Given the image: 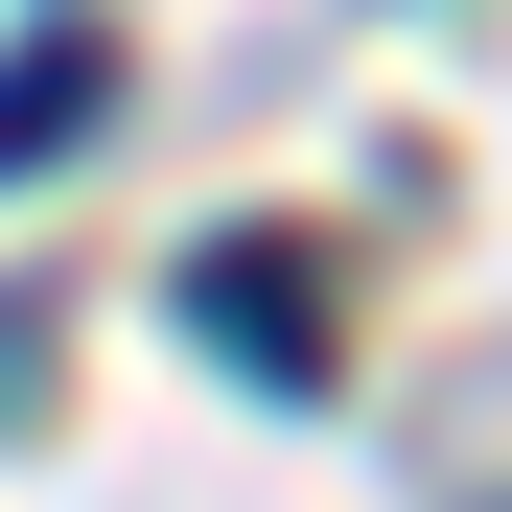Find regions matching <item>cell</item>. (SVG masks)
<instances>
[{"label":"cell","mask_w":512,"mask_h":512,"mask_svg":"<svg viewBox=\"0 0 512 512\" xmlns=\"http://www.w3.org/2000/svg\"><path fill=\"white\" fill-rule=\"evenodd\" d=\"M187 303H210V326H233V350H256V373H280V396L326 373V280H303V256H280V233H256V256L210 233V256H187Z\"/></svg>","instance_id":"obj_1"},{"label":"cell","mask_w":512,"mask_h":512,"mask_svg":"<svg viewBox=\"0 0 512 512\" xmlns=\"http://www.w3.org/2000/svg\"><path fill=\"white\" fill-rule=\"evenodd\" d=\"M94 94H117V47H94V24H24V47H0V187H24L47 140H94Z\"/></svg>","instance_id":"obj_2"}]
</instances>
